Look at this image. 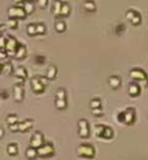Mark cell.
<instances>
[{
    "label": "cell",
    "mask_w": 148,
    "mask_h": 160,
    "mask_svg": "<svg viewBox=\"0 0 148 160\" xmlns=\"http://www.w3.org/2000/svg\"><path fill=\"white\" fill-rule=\"evenodd\" d=\"M26 31L29 35H37V31H35V23H29L26 27Z\"/></svg>",
    "instance_id": "obj_32"
},
{
    "label": "cell",
    "mask_w": 148,
    "mask_h": 160,
    "mask_svg": "<svg viewBox=\"0 0 148 160\" xmlns=\"http://www.w3.org/2000/svg\"><path fill=\"white\" fill-rule=\"evenodd\" d=\"M0 73H4V74L13 73V66H12V64L9 61L5 62V64H1V72H0Z\"/></svg>",
    "instance_id": "obj_24"
},
{
    "label": "cell",
    "mask_w": 148,
    "mask_h": 160,
    "mask_svg": "<svg viewBox=\"0 0 148 160\" xmlns=\"http://www.w3.org/2000/svg\"><path fill=\"white\" fill-rule=\"evenodd\" d=\"M90 107H91V109L101 108V100H100V98H93V99L90 100Z\"/></svg>",
    "instance_id": "obj_26"
},
{
    "label": "cell",
    "mask_w": 148,
    "mask_h": 160,
    "mask_svg": "<svg viewBox=\"0 0 148 160\" xmlns=\"http://www.w3.org/2000/svg\"><path fill=\"white\" fill-rule=\"evenodd\" d=\"M55 29H56L57 33H64L66 30V23L64 21H57L55 23Z\"/></svg>",
    "instance_id": "obj_27"
},
{
    "label": "cell",
    "mask_w": 148,
    "mask_h": 160,
    "mask_svg": "<svg viewBox=\"0 0 148 160\" xmlns=\"http://www.w3.org/2000/svg\"><path fill=\"white\" fill-rule=\"evenodd\" d=\"M66 99V91L65 89H58L56 92V100H65Z\"/></svg>",
    "instance_id": "obj_31"
},
{
    "label": "cell",
    "mask_w": 148,
    "mask_h": 160,
    "mask_svg": "<svg viewBox=\"0 0 148 160\" xmlns=\"http://www.w3.org/2000/svg\"><path fill=\"white\" fill-rule=\"evenodd\" d=\"M69 14H70V5L68 3H62L60 8V16L61 17H66Z\"/></svg>",
    "instance_id": "obj_23"
},
{
    "label": "cell",
    "mask_w": 148,
    "mask_h": 160,
    "mask_svg": "<svg viewBox=\"0 0 148 160\" xmlns=\"http://www.w3.org/2000/svg\"><path fill=\"white\" fill-rule=\"evenodd\" d=\"M8 17L9 18H14V20H18V18H25L26 17V13L23 12V9L21 7L16 5V7H10L8 9Z\"/></svg>",
    "instance_id": "obj_8"
},
{
    "label": "cell",
    "mask_w": 148,
    "mask_h": 160,
    "mask_svg": "<svg viewBox=\"0 0 148 160\" xmlns=\"http://www.w3.org/2000/svg\"><path fill=\"white\" fill-rule=\"evenodd\" d=\"M61 4L62 2L60 0H56L53 4H52V13L55 17H60V8H61Z\"/></svg>",
    "instance_id": "obj_21"
},
{
    "label": "cell",
    "mask_w": 148,
    "mask_h": 160,
    "mask_svg": "<svg viewBox=\"0 0 148 160\" xmlns=\"http://www.w3.org/2000/svg\"><path fill=\"white\" fill-rule=\"evenodd\" d=\"M123 30H125V26H123V25H118V26L116 27V33H117V34H121Z\"/></svg>",
    "instance_id": "obj_40"
},
{
    "label": "cell",
    "mask_w": 148,
    "mask_h": 160,
    "mask_svg": "<svg viewBox=\"0 0 148 160\" xmlns=\"http://www.w3.org/2000/svg\"><path fill=\"white\" fill-rule=\"evenodd\" d=\"M4 59H7V52L0 50V60H4Z\"/></svg>",
    "instance_id": "obj_41"
},
{
    "label": "cell",
    "mask_w": 148,
    "mask_h": 160,
    "mask_svg": "<svg viewBox=\"0 0 148 160\" xmlns=\"http://www.w3.org/2000/svg\"><path fill=\"white\" fill-rule=\"evenodd\" d=\"M18 46V42L17 39L13 38L12 35H7L5 38V46H4V51L7 52V56H13L14 55V51Z\"/></svg>",
    "instance_id": "obj_4"
},
{
    "label": "cell",
    "mask_w": 148,
    "mask_h": 160,
    "mask_svg": "<svg viewBox=\"0 0 148 160\" xmlns=\"http://www.w3.org/2000/svg\"><path fill=\"white\" fill-rule=\"evenodd\" d=\"M83 8L87 12H95L96 11V4L92 2V0H86L83 2Z\"/></svg>",
    "instance_id": "obj_22"
},
{
    "label": "cell",
    "mask_w": 148,
    "mask_h": 160,
    "mask_svg": "<svg viewBox=\"0 0 148 160\" xmlns=\"http://www.w3.org/2000/svg\"><path fill=\"white\" fill-rule=\"evenodd\" d=\"M77 154L83 159H92L95 156V147L91 143H81L77 148Z\"/></svg>",
    "instance_id": "obj_1"
},
{
    "label": "cell",
    "mask_w": 148,
    "mask_h": 160,
    "mask_svg": "<svg viewBox=\"0 0 148 160\" xmlns=\"http://www.w3.org/2000/svg\"><path fill=\"white\" fill-rule=\"evenodd\" d=\"M130 22L134 26H138V25H140V23H142V16H140L139 12H135V14L132 16V18L130 20Z\"/></svg>",
    "instance_id": "obj_25"
},
{
    "label": "cell",
    "mask_w": 148,
    "mask_h": 160,
    "mask_svg": "<svg viewBox=\"0 0 148 160\" xmlns=\"http://www.w3.org/2000/svg\"><path fill=\"white\" fill-rule=\"evenodd\" d=\"M26 53H27L26 47L23 46V44H21V43H18L17 48H16V51H14L13 57H14V59H17V60H21V59H23V57L26 56Z\"/></svg>",
    "instance_id": "obj_13"
},
{
    "label": "cell",
    "mask_w": 148,
    "mask_h": 160,
    "mask_svg": "<svg viewBox=\"0 0 148 160\" xmlns=\"http://www.w3.org/2000/svg\"><path fill=\"white\" fill-rule=\"evenodd\" d=\"M13 2L17 3V5H21V4H22L23 2H26V0H13Z\"/></svg>",
    "instance_id": "obj_43"
},
{
    "label": "cell",
    "mask_w": 148,
    "mask_h": 160,
    "mask_svg": "<svg viewBox=\"0 0 148 160\" xmlns=\"http://www.w3.org/2000/svg\"><path fill=\"white\" fill-rule=\"evenodd\" d=\"M18 124V122H17ZM17 124H13V125H9V130L10 131H18V125Z\"/></svg>",
    "instance_id": "obj_39"
},
{
    "label": "cell",
    "mask_w": 148,
    "mask_h": 160,
    "mask_svg": "<svg viewBox=\"0 0 148 160\" xmlns=\"http://www.w3.org/2000/svg\"><path fill=\"white\" fill-rule=\"evenodd\" d=\"M23 96H25V89H23V85L16 83L14 87H13V99L19 103V101L23 100Z\"/></svg>",
    "instance_id": "obj_9"
},
{
    "label": "cell",
    "mask_w": 148,
    "mask_h": 160,
    "mask_svg": "<svg viewBox=\"0 0 148 160\" xmlns=\"http://www.w3.org/2000/svg\"><path fill=\"white\" fill-rule=\"evenodd\" d=\"M1 30H3V26L0 25V34H1Z\"/></svg>",
    "instance_id": "obj_46"
},
{
    "label": "cell",
    "mask_w": 148,
    "mask_h": 160,
    "mask_svg": "<svg viewBox=\"0 0 148 160\" xmlns=\"http://www.w3.org/2000/svg\"><path fill=\"white\" fill-rule=\"evenodd\" d=\"M108 82H109V86H111L112 89L116 90V89H118L121 86L122 80H121L120 76H111V77H109V80H108Z\"/></svg>",
    "instance_id": "obj_17"
},
{
    "label": "cell",
    "mask_w": 148,
    "mask_h": 160,
    "mask_svg": "<svg viewBox=\"0 0 148 160\" xmlns=\"http://www.w3.org/2000/svg\"><path fill=\"white\" fill-rule=\"evenodd\" d=\"M135 12H136V11H134V9H129V11L126 12V14H125V17H126L129 21H130V20L132 18V16L135 14Z\"/></svg>",
    "instance_id": "obj_37"
},
{
    "label": "cell",
    "mask_w": 148,
    "mask_h": 160,
    "mask_svg": "<svg viewBox=\"0 0 148 160\" xmlns=\"http://www.w3.org/2000/svg\"><path fill=\"white\" fill-rule=\"evenodd\" d=\"M46 78L42 76H35L31 78V90L35 94H42L46 90Z\"/></svg>",
    "instance_id": "obj_2"
},
{
    "label": "cell",
    "mask_w": 148,
    "mask_h": 160,
    "mask_svg": "<svg viewBox=\"0 0 148 160\" xmlns=\"http://www.w3.org/2000/svg\"><path fill=\"white\" fill-rule=\"evenodd\" d=\"M17 122H18L17 115H14V113H10V115L7 116V124L8 125H13V124H17Z\"/></svg>",
    "instance_id": "obj_29"
},
{
    "label": "cell",
    "mask_w": 148,
    "mask_h": 160,
    "mask_svg": "<svg viewBox=\"0 0 148 160\" xmlns=\"http://www.w3.org/2000/svg\"><path fill=\"white\" fill-rule=\"evenodd\" d=\"M122 113H123V124L131 125V124L135 122V119H136V111H135V108L129 107V108L125 109Z\"/></svg>",
    "instance_id": "obj_6"
},
{
    "label": "cell",
    "mask_w": 148,
    "mask_h": 160,
    "mask_svg": "<svg viewBox=\"0 0 148 160\" xmlns=\"http://www.w3.org/2000/svg\"><path fill=\"white\" fill-rule=\"evenodd\" d=\"M113 137H114V131H113V129L111 126H107V125H104L103 130H101L99 138L100 139H112Z\"/></svg>",
    "instance_id": "obj_12"
},
{
    "label": "cell",
    "mask_w": 148,
    "mask_h": 160,
    "mask_svg": "<svg viewBox=\"0 0 148 160\" xmlns=\"http://www.w3.org/2000/svg\"><path fill=\"white\" fill-rule=\"evenodd\" d=\"M8 26H9L10 29H17V27H18V22H17V20H14V18H9V20H8Z\"/></svg>",
    "instance_id": "obj_33"
},
{
    "label": "cell",
    "mask_w": 148,
    "mask_h": 160,
    "mask_svg": "<svg viewBox=\"0 0 148 160\" xmlns=\"http://www.w3.org/2000/svg\"><path fill=\"white\" fill-rule=\"evenodd\" d=\"M18 131H21V133H26V131H29L31 128H33V125H34V121L31 120V119H26L25 121H22V122H18Z\"/></svg>",
    "instance_id": "obj_11"
},
{
    "label": "cell",
    "mask_w": 148,
    "mask_h": 160,
    "mask_svg": "<svg viewBox=\"0 0 148 160\" xmlns=\"http://www.w3.org/2000/svg\"><path fill=\"white\" fill-rule=\"evenodd\" d=\"M1 137H4V129L0 128V138H1Z\"/></svg>",
    "instance_id": "obj_45"
},
{
    "label": "cell",
    "mask_w": 148,
    "mask_h": 160,
    "mask_svg": "<svg viewBox=\"0 0 148 160\" xmlns=\"http://www.w3.org/2000/svg\"><path fill=\"white\" fill-rule=\"evenodd\" d=\"M56 77H57V68L55 65H49L48 66V70H47V73H46V76H44V78H46V80L52 81Z\"/></svg>",
    "instance_id": "obj_16"
},
{
    "label": "cell",
    "mask_w": 148,
    "mask_h": 160,
    "mask_svg": "<svg viewBox=\"0 0 148 160\" xmlns=\"http://www.w3.org/2000/svg\"><path fill=\"white\" fill-rule=\"evenodd\" d=\"M91 112H92V115L93 116H96V117H101L104 115V111H103V108H96V109H91Z\"/></svg>",
    "instance_id": "obj_34"
},
{
    "label": "cell",
    "mask_w": 148,
    "mask_h": 160,
    "mask_svg": "<svg viewBox=\"0 0 148 160\" xmlns=\"http://www.w3.org/2000/svg\"><path fill=\"white\" fill-rule=\"evenodd\" d=\"M35 2H37V5L39 8H46L48 5V0H35Z\"/></svg>",
    "instance_id": "obj_35"
},
{
    "label": "cell",
    "mask_w": 148,
    "mask_h": 160,
    "mask_svg": "<svg viewBox=\"0 0 148 160\" xmlns=\"http://www.w3.org/2000/svg\"><path fill=\"white\" fill-rule=\"evenodd\" d=\"M55 107H56L57 109H60V111H62V109H66V107H68L66 99L65 100H56V101H55Z\"/></svg>",
    "instance_id": "obj_30"
},
{
    "label": "cell",
    "mask_w": 148,
    "mask_h": 160,
    "mask_svg": "<svg viewBox=\"0 0 148 160\" xmlns=\"http://www.w3.org/2000/svg\"><path fill=\"white\" fill-rule=\"evenodd\" d=\"M4 46H5V39H4V38H0V50H3Z\"/></svg>",
    "instance_id": "obj_42"
},
{
    "label": "cell",
    "mask_w": 148,
    "mask_h": 160,
    "mask_svg": "<svg viewBox=\"0 0 148 160\" xmlns=\"http://www.w3.org/2000/svg\"><path fill=\"white\" fill-rule=\"evenodd\" d=\"M78 135L83 139L90 137V126H88V121L86 119H81L78 121Z\"/></svg>",
    "instance_id": "obj_5"
},
{
    "label": "cell",
    "mask_w": 148,
    "mask_h": 160,
    "mask_svg": "<svg viewBox=\"0 0 148 160\" xmlns=\"http://www.w3.org/2000/svg\"><path fill=\"white\" fill-rule=\"evenodd\" d=\"M25 155H26V158L29 159V160L37 159V158H38L37 148H34V147H27V148H26V151H25Z\"/></svg>",
    "instance_id": "obj_20"
},
{
    "label": "cell",
    "mask_w": 148,
    "mask_h": 160,
    "mask_svg": "<svg viewBox=\"0 0 148 160\" xmlns=\"http://www.w3.org/2000/svg\"><path fill=\"white\" fill-rule=\"evenodd\" d=\"M14 77H17L18 80H21V81H25V78L27 77V70L23 68V66H18V68H16L14 69Z\"/></svg>",
    "instance_id": "obj_15"
},
{
    "label": "cell",
    "mask_w": 148,
    "mask_h": 160,
    "mask_svg": "<svg viewBox=\"0 0 148 160\" xmlns=\"http://www.w3.org/2000/svg\"><path fill=\"white\" fill-rule=\"evenodd\" d=\"M37 154L40 158H49L55 154V146L51 142H44L39 148H37Z\"/></svg>",
    "instance_id": "obj_3"
},
{
    "label": "cell",
    "mask_w": 148,
    "mask_h": 160,
    "mask_svg": "<svg viewBox=\"0 0 148 160\" xmlns=\"http://www.w3.org/2000/svg\"><path fill=\"white\" fill-rule=\"evenodd\" d=\"M0 72H1V64H0Z\"/></svg>",
    "instance_id": "obj_47"
},
{
    "label": "cell",
    "mask_w": 148,
    "mask_h": 160,
    "mask_svg": "<svg viewBox=\"0 0 148 160\" xmlns=\"http://www.w3.org/2000/svg\"><path fill=\"white\" fill-rule=\"evenodd\" d=\"M130 77L132 78V80H135V81H146V72H144L143 69H140V68H134V69H131L130 70Z\"/></svg>",
    "instance_id": "obj_10"
},
{
    "label": "cell",
    "mask_w": 148,
    "mask_h": 160,
    "mask_svg": "<svg viewBox=\"0 0 148 160\" xmlns=\"http://www.w3.org/2000/svg\"><path fill=\"white\" fill-rule=\"evenodd\" d=\"M35 61H37V64H44V61H46V57L44 56H42V55H38L37 57H35Z\"/></svg>",
    "instance_id": "obj_36"
},
{
    "label": "cell",
    "mask_w": 148,
    "mask_h": 160,
    "mask_svg": "<svg viewBox=\"0 0 148 160\" xmlns=\"http://www.w3.org/2000/svg\"><path fill=\"white\" fill-rule=\"evenodd\" d=\"M7 154L9 156L18 155V144L17 143H9L7 146Z\"/></svg>",
    "instance_id": "obj_19"
},
{
    "label": "cell",
    "mask_w": 148,
    "mask_h": 160,
    "mask_svg": "<svg viewBox=\"0 0 148 160\" xmlns=\"http://www.w3.org/2000/svg\"><path fill=\"white\" fill-rule=\"evenodd\" d=\"M46 30H47V27H46L44 23H42V22L35 23V31H37V34L43 35V34L46 33Z\"/></svg>",
    "instance_id": "obj_28"
},
{
    "label": "cell",
    "mask_w": 148,
    "mask_h": 160,
    "mask_svg": "<svg viewBox=\"0 0 148 160\" xmlns=\"http://www.w3.org/2000/svg\"><path fill=\"white\" fill-rule=\"evenodd\" d=\"M43 143H44V135H43V133L42 131H35L30 138V147L39 148Z\"/></svg>",
    "instance_id": "obj_7"
},
{
    "label": "cell",
    "mask_w": 148,
    "mask_h": 160,
    "mask_svg": "<svg viewBox=\"0 0 148 160\" xmlns=\"http://www.w3.org/2000/svg\"><path fill=\"white\" fill-rule=\"evenodd\" d=\"M18 7H21L22 9H23V12L26 13V16L27 14H31L34 12V9H35V7H34V3H30V2H23L21 5H18Z\"/></svg>",
    "instance_id": "obj_18"
},
{
    "label": "cell",
    "mask_w": 148,
    "mask_h": 160,
    "mask_svg": "<svg viewBox=\"0 0 148 160\" xmlns=\"http://www.w3.org/2000/svg\"><path fill=\"white\" fill-rule=\"evenodd\" d=\"M116 120L118 121V122L121 124H123V113L122 112H120V113H117V117H116Z\"/></svg>",
    "instance_id": "obj_38"
},
{
    "label": "cell",
    "mask_w": 148,
    "mask_h": 160,
    "mask_svg": "<svg viewBox=\"0 0 148 160\" xmlns=\"http://www.w3.org/2000/svg\"><path fill=\"white\" fill-rule=\"evenodd\" d=\"M127 91H129V95L131 98H136V96L140 95V91H142V90H140V86L138 83L132 82V83H130V86H129Z\"/></svg>",
    "instance_id": "obj_14"
},
{
    "label": "cell",
    "mask_w": 148,
    "mask_h": 160,
    "mask_svg": "<svg viewBox=\"0 0 148 160\" xmlns=\"http://www.w3.org/2000/svg\"><path fill=\"white\" fill-rule=\"evenodd\" d=\"M0 96H1V98H7L8 95H7V91H3L1 94H0Z\"/></svg>",
    "instance_id": "obj_44"
}]
</instances>
